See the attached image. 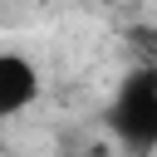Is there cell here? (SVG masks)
I'll use <instances>...</instances> for the list:
<instances>
[{"label":"cell","instance_id":"7a4b0ae2","mask_svg":"<svg viewBox=\"0 0 157 157\" xmlns=\"http://www.w3.org/2000/svg\"><path fill=\"white\" fill-rule=\"evenodd\" d=\"M39 103V69L29 54L0 49V118H15Z\"/></svg>","mask_w":157,"mask_h":157},{"label":"cell","instance_id":"6da1fadb","mask_svg":"<svg viewBox=\"0 0 157 157\" xmlns=\"http://www.w3.org/2000/svg\"><path fill=\"white\" fill-rule=\"evenodd\" d=\"M103 118H108V132L128 147V157H152L157 152V64L128 69Z\"/></svg>","mask_w":157,"mask_h":157}]
</instances>
